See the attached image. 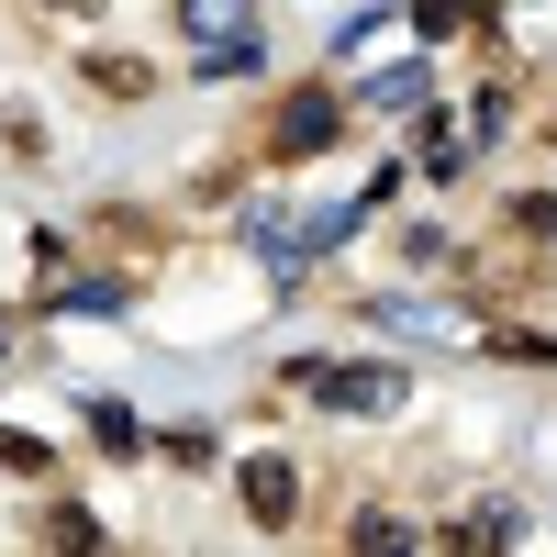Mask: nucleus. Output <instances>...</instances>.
<instances>
[{"label": "nucleus", "mask_w": 557, "mask_h": 557, "mask_svg": "<svg viewBox=\"0 0 557 557\" xmlns=\"http://www.w3.org/2000/svg\"><path fill=\"white\" fill-rule=\"evenodd\" d=\"M178 23L201 34V78H257L268 45H257V12H246V0H178Z\"/></svg>", "instance_id": "f257e3e1"}, {"label": "nucleus", "mask_w": 557, "mask_h": 557, "mask_svg": "<svg viewBox=\"0 0 557 557\" xmlns=\"http://www.w3.org/2000/svg\"><path fill=\"white\" fill-rule=\"evenodd\" d=\"M301 380L335 401V412H391V401H412V380H401V368H301Z\"/></svg>", "instance_id": "f03ea898"}, {"label": "nucleus", "mask_w": 557, "mask_h": 557, "mask_svg": "<svg viewBox=\"0 0 557 557\" xmlns=\"http://www.w3.org/2000/svg\"><path fill=\"white\" fill-rule=\"evenodd\" d=\"M235 491H246V513H257V524H290V513H301L290 457H246V469H235Z\"/></svg>", "instance_id": "7ed1b4c3"}, {"label": "nucleus", "mask_w": 557, "mask_h": 557, "mask_svg": "<svg viewBox=\"0 0 557 557\" xmlns=\"http://www.w3.org/2000/svg\"><path fill=\"white\" fill-rule=\"evenodd\" d=\"M335 123H346V112L323 101V89H301V101L278 112V134H268V146H278V157H323V146H335Z\"/></svg>", "instance_id": "20e7f679"}, {"label": "nucleus", "mask_w": 557, "mask_h": 557, "mask_svg": "<svg viewBox=\"0 0 557 557\" xmlns=\"http://www.w3.org/2000/svg\"><path fill=\"white\" fill-rule=\"evenodd\" d=\"M368 101H380V112H424L435 78H424V67H380V78H368Z\"/></svg>", "instance_id": "39448f33"}, {"label": "nucleus", "mask_w": 557, "mask_h": 557, "mask_svg": "<svg viewBox=\"0 0 557 557\" xmlns=\"http://www.w3.org/2000/svg\"><path fill=\"white\" fill-rule=\"evenodd\" d=\"M89 435H101L112 457H134V446H146V424H134V412H123V401H89Z\"/></svg>", "instance_id": "423d86ee"}, {"label": "nucleus", "mask_w": 557, "mask_h": 557, "mask_svg": "<svg viewBox=\"0 0 557 557\" xmlns=\"http://www.w3.org/2000/svg\"><path fill=\"white\" fill-rule=\"evenodd\" d=\"M57 312H89V323H112V312H123V290H112V278H78V290H57Z\"/></svg>", "instance_id": "0eeeda50"}, {"label": "nucleus", "mask_w": 557, "mask_h": 557, "mask_svg": "<svg viewBox=\"0 0 557 557\" xmlns=\"http://www.w3.org/2000/svg\"><path fill=\"white\" fill-rule=\"evenodd\" d=\"M0 469H23V480H45V469H57V457H45L34 435H0Z\"/></svg>", "instance_id": "6e6552de"}, {"label": "nucleus", "mask_w": 557, "mask_h": 557, "mask_svg": "<svg viewBox=\"0 0 557 557\" xmlns=\"http://www.w3.org/2000/svg\"><path fill=\"white\" fill-rule=\"evenodd\" d=\"M67 12H78V0H67Z\"/></svg>", "instance_id": "1a4fd4ad"}]
</instances>
